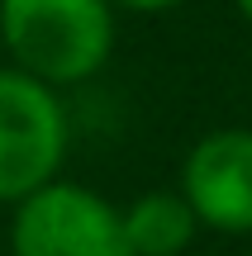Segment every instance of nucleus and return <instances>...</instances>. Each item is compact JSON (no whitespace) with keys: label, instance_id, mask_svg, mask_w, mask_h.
I'll return each mask as SVG.
<instances>
[{"label":"nucleus","instance_id":"3","mask_svg":"<svg viewBox=\"0 0 252 256\" xmlns=\"http://www.w3.org/2000/svg\"><path fill=\"white\" fill-rule=\"evenodd\" d=\"M10 252L15 256H133L124 242L119 209L72 180H53L15 204Z\"/></svg>","mask_w":252,"mask_h":256},{"label":"nucleus","instance_id":"2","mask_svg":"<svg viewBox=\"0 0 252 256\" xmlns=\"http://www.w3.org/2000/svg\"><path fill=\"white\" fill-rule=\"evenodd\" d=\"M67 152V110L53 86L0 72V204H19L57 180Z\"/></svg>","mask_w":252,"mask_h":256},{"label":"nucleus","instance_id":"7","mask_svg":"<svg viewBox=\"0 0 252 256\" xmlns=\"http://www.w3.org/2000/svg\"><path fill=\"white\" fill-rule=\"evenodd\" d=\"M233 5H238V14H243V19H252V0H233Z\"/></svg>","mask_w":252,"mask_h":256},{"label":"nucleus","instance_id":"1","mask_svg":"<svg viewBox=\"0 0 252 256\" xmlns=\"http://www.w3.org/2000/svg\"><path fill=\"white\" fill-rule=\"evenodd\" d=\"M0 43L15 72L43 86H72L105 66L114 48L110 0H0Z\"/></svg>","mask_w":252,"mask_h":256},{"label":"nucleus","instance_id":"4","mask_svg":"<svg viewBox=\"0 0 252 256\" xmlns=\"http://www.w3.org/2000/svg\"><path fill=\"white\" fill-rule=\"evenodd\" d=\"M181 200L205 228L252 232V128H219L190 147Z\"/></svg>","mask_w":252,"mask_h":256},{"label":"nucleus","instance_id":"5","mask_svg":"<svg viewBox=\"0 0 252 256\" xmlns=\"http://www.w3.org/2000/svg\"><path fill=\"white\" fill-rule=\"evenodd\" d=\"M133 256H181L195 242V214L176 190H148L119 214Z\"/></svg>","mask_w":252,"mask_h":256},{"label":"nucleus","instance_id":"6","mask_svg":"<svg viewBox=\"0 0 252 256\" xmlns=\"http://www.w3.org/2000/svg\"><path fill=\"white\" fill-rule=\"evenodd\" d=\"M110 5L138 10V14H157V10H171V5H181V0H110Z\"/></svg>","mask_w":252,"mask_h":256}]
</instances>
